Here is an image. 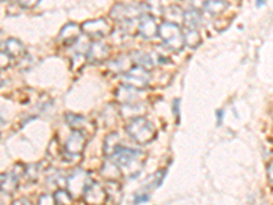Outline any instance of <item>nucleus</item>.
Listing matches in <instances>:
<instances>
[{"mask_svg":"<svg viewBox=\"0 0 273 205\" xmlns=\"http://www.w3.org/2000/svg\"><path fill=\"white\" fill-rule=\"evenodd\" d=\"M145 157L146 155L143 152L122 147L111 159L121 167L122 173L126 171L127 175H137L142 168Z\"/></svg>","mask_w":273,"mask_h":205,"instance_id":"1","label":"nucleus"},{"mask_svg":"<svg viewBox=\"0 0 273 205\" xmlns=\"http://www.w3.org/2000/svg\"><path fill=\"white\" fill-rule=\"evenodd\" d=\"M125 130L131 140H134L135 143L141 145L152 143L153 140L156 139V127L153 126L152 122H149L143 116L131 119L126 125Z\"/></svg>","mask_w":273,"mask_h":205,"instance_id":"2","label":"nucleus"},{"mask_svg":"<svg viewBox=\"0 0 273 205\" xmlns=\"http://www.w3.org/2000/svg\"><path fill=\"white\" fill-rule=\"evenodd\" d=\"M157 36L162 39L163 44L166 45L167 49L174 51V52H179V51L183 49L184 36L179 25H175V23L164 21L159 26Z\"/></svg>","mask_w":273,"mask_h":205,"instance_id":"3","label":"nucleus"},{"mask_svg":"<svg viewBox=\"0 0 273 205\" xmlns=\"http://www.w3.org/2000/svg\"><path fill=\"white\" fill-rule=\"evenodd\" d=\"M148 14V9L146 5H115L111 9L112 19H115L116 22H126V21H135L139 19L142 15Z\"/></svg>","mask_w":273,"mask_h":205,"instance_id":"4","label":"nucleus"},{"mask_svg":"<svg viewBox=\"0 0 273 205\" xmlns=\"http://www.w3.org/2000/svg\"><path fill=\"white\" fill-rule=\"evenodd\" d=\"M92 179L84 169H75L67 179V190L72 198H82L86 187L89 186Z\"/></svg>","mask_w":273,"mask_h":205,"instance_id":"5","label":"nucleus"},{"mask_svg":"<svg viewBox=\"0 0 273 205\" xmlns=\"http://www.w3.org/2000/svg\"><path fill=\"white\" fill-rule=\"evenodd\" d=\"M81 29L84 35L92 37L94 40H100L103 37H107L108 35H111L112 31V26L108 23L107 19L104 18L86 21L81 25Z\"/></svg>","mask_w":273,"mask_h":205,"instance_id":"6","label":"nucleus"},{"mask_svg":"<svg viewBox=\"0 0 273 205\" xmlns=\"http://www.w3.org/2000/svg\"><path fill=\"white\" fill-rule=\"evenodd\" d=\"M108 200L107 187L101 185L100 182H90V185L86 187L85 193L82 196V201L86 205H104Z\"/></svg>","mask_w":273,"mask_h":205,"instance_id":"7","label":"nucleus"},{"mask_svg":"<svg viewBox=\"0 0 273 205\" xmlns=\"http://www.w3.org/2000/svg\"><path fill=\"white\" fill-rule=\"evenodd\" d=\"M86 139L88 137L85 134H82L81 131H76V130H72L71 134L68 135L67 141L64 143V147H63L64 156H81L84 148H85Z\"/></svg>","mask_w":273,"mask_h":205,"instance_id":"8","label":"nucleus"},{"mask_svg":"<svg viewBox=\"0 0 273 205\" xmlns=\"http://www.w3.org/2000/svg\"><path fill=\"white\" fill-rule=\"evenodd\" d=\"M66 122H67V125L70 126L72 130L81 131L82 134H85L86 137H90V135L94 134V131H96L94 122L90 121L88 116L67 112V114H66Z\"/></svg>","mask_w":273,"mask_h":205,"instance_id":"9","label":"nucleus"},{"mask_svg":"<svg viewBox=\"0 0 273 205\" xmlns=\"http://www.w3.org/2000/svg\"><path fill=\"white\" fill-rule=\"evenodd\" d=\"M149 84V73L142 67H133L130 72L123 76V85L135 88V89H143Z\"/></svg>","mask_w":273,"mask_h":205,"instance_id":"10","label":"nucleus"},{"mask_svg":"<svg viewBox=\"0 0 273 205\" xmlns=\"http://www.w3.org/2000/svg\"><path fill=\"white\" fill-rule=\"evenodd\" d=\"M111 55V48L109 45L104 44L103 41L94 40L90 43L89 51H88V59L93 63H103L108 60Z\"/></svg>","mask_w":273,"mask_h":205,"instance_id":"11","label":"nucleus"},{"mask_svg":"<svg viewBox=\"0 0 273 205\" xmlns=\"http://www.w3.org/2000/svg\"><path fill=\"white\" fill-rule=\"evenodd\" d=\"M159 33V26H157L156 19L149 14H145L138 19V35L146 40H150L153 37L157 36Z\"/></svg>","mask_w":273,"mask_h":205,"instance_id":"12","label":"nucleus"},{"mask_svg":"<svg viewBox=\"0 0 273 205\" xmlns=\"http://www.w3.org/2000/svg\"><path fill=\"white\" fill-rule=\"evenodd\" d=\"M139 96H141V89H135V88L127 86V85H122L115 92V98L121 106L141 101Z\"/></svg>","mask_w":273,"mask_h":205,"instance_id":"13","label":"nucleus"},{"mask_svg":"<svg viewBox=\"0 0 273 205\" xmlns=\"http://www.w3.org/2000/svg\"><path fill=\"white\" fill-rule=\"evenodd\" d=\"M81 33L82 29L78 23L70 22L62 27V30L59 33V40L62 41L63 44H74L81 37Z\"/></svg>","mask_w":273,"mask_h":205,"instance_id":"14","label":"nucleus"},{"mask_svg":"<svg viewBox=\"0 0 273 205\" xmlns=\"http://www.w3.org/2000/svg\"><path fill=\"white\" fill-rule=\"evenodd\" d=\"M133 59L129 55H121V56H118L116 59H112L111 62L108 63V69L111 70L112 73H115V74H126V73H129L133 69Z\"/></svg>","mask_w":273,"mask_h":205,"instance_id":"15","label":"nucleus"},{"mask_svg":"<svg viewBox=\"0 0 273 205\" xmlns=\"http://www.w3.org/2000/svg\"><path fill=\"white\" fill-rule=\"evenodd\" d=\"M100 173L104 177L105 181H118V179L121 178L123 173H122L121 167L115 163V161L112 160V159H107V160L104 161L103 167L100 169Z\"/></svg>","mask_w":273,"mask_h":205,"instance_id":"16","label":"nucleus"},{"mask_svg":"<svg viewBox=\"0 0 273 205\" xmlns=\"http://www.w3.org/2000/svg\"><path fill=\"white\" fill-rule=\"evenodd\" d=\"M121 137L118 133H109L104 140V155L107 159H111L121 149Z\"/></svg>","mask_w":273,"mask_h":205,"instance_id":"17","label":"nucleus"},{"mask_svg":"<svg viewBox=\"0 0 273 205\" xmlns=\"http://www.w3.org/2000/svg\"><path fill=\"white\" fill-rule=\"evenodd\" d=\"M163 17L166 18L167 22L175 23V25H183L184 11L179 6H168L163 10Z\"/></svg>","mask_w":273,"mask_h":205,"instance_id":"18","label":"nucleus"},{"mask_svg":"<svg viewBox=\"0 0 273 205\" xmlns=\"http://www.w3.org/2000/svg\"><path fill=\"white\" fill-rule=\"evenodd\" d=\"M145 111H146V106H145V102L143 101L122 106V114H123L125 118H130V121L131 119H134V118L142 116Z\"/></svg>","mask_w":273,"mask_h":205,"instance_id":"19","label":"nucleus"},{"mask_svg":"<svg viewBox=\"0 0 273 205\" xmlns=\"http://www.w3.org/2000/svg\"><path fill=\"white\" fill-rule=\"evenodd\" d=\"M5 51L11 56V58H21V56H23V55L26 54L25 45H23L19 40H17V39H13V37L6 41Z\"/></svg>","mask_w":273,"mask_h":205,"instance_id":"20","label":"nucleus"},{"mask_svg":"<svg viewBox=\"0 0 273 205\" xmlns=\"http://www.w3.org/2000/svg\"><path fill=\"white\" fill-rule=\"evenodd\" d=\"M18 187V175L7 174L3 175V179L0 182V190L6 194H13Z\"/></svg>","mask_w":273,"mask_h":205,"instance_id":"21","label":"nucleus"},{"mask_svg":"<svg viewBox=\"0 0 273 205\" xmlns=\"http://www.w3.org/2000/svg\"><path fill=\"white\" fill-rule=\"evenodd\" d=\"M131 59L137 66L142 67L145 70H152L153 69V59L148 54L142 52V51H134Z\"/></svg>","mask_w":273,"mask_h":205,"instance_id":"22","label":"nucleus"},{"mask_svg":"<svg viewBox=\"0 0 273 205\" xmlns=\"http://www.w3.org/2000/svg\"><path fill=\"white\" fill-rule=\"evenodd\" d=\"M201 22V15H200V11L197 10H187L184 11L183 17V25L187 29H197V26Z\"/></svg>","mask_w":273,"mask_h":205,"instance_id":"23","label":"nucleus"},{"mask_svg":"<svg viewBox=\"0 0 273 205\" xmlns=\"http://www.w3.org/2000/svg\"><path fill=\"white\" fill-rule=\"evenodd\" d=\"M225 9H227V2H224V0H209L205 6V11L211 14L212 17L221 15Z\"/></svg>","mask_w":273,"mask_h":205,"instance_id":"24","label":"nucleus"},{"mask_svg":"<svg viewBox=\"0 0 273 205\" xmlns=\"http://www.w3.org/2000/svg\"><path fill=\"white\" fill-rule=\"evenodd\" d=\"M184 36V45H187L190 48H197L198 45L202 43L201 33L197 29H187L186 33H183Z\"/></svg>","mask_w":273,"mask_h":205,"instance_id":"25","label":"nucleus"},{"mask_svg":"<svg viewBox=\"0 0 273 205\" xmlns=\"http://www.w3.org/2000/svg\"><path fill=\"white\" fill-rule=\"evenodd\" d=\"M54 198L56 201V205H71L72 204V196L68 193V190L64 189H59L54 194Z\"/></svg>","mask_w":273,"mask_h":205,"instance_id":"26","label":"nucleus"},{"mask_svg":"<svg viewBox=\"0 0 273 205\" xmlns=\"http://www.w3.org/2000/svg\"><path fill=\"white\" fill-rule=\"evenodd\" d=\"M146 9H148V14L152 17H163V7L162 0H148L146 2Z\"/></svg>","mask_w":273,"mask_h":205,"instance_id":"27","label":"nucleus"},{"mask_svg":"<svg viewBox=\"0 0 273 205\" xmlns=\"http://www.w3.org/2000/svg\"><path fill=\"white\" fill-rule=\"evenodd\" d=\"M11 60H13V58H11L6 51L5 52L0 51V72H2V70H6V69H9L10 64H11Z\"/></svg>","mask_w":273,"mask_h":205,"instance_id":"28","label":"nucleus"},{"mask_svg":"<svg viewBox=\"0 0 273 205\" xmlns=\"http://www.w3.org/2000/svg\"><path fill=\"white\" fill-rule=\"evenodd\" d=\"M38 2L40 0H17V5L19 7H22V9H33V7H36L38 5Z\"/></svg>","mask_w":273,"mask_h":205,"instance_id":"29","label":"nucleus"},{"mask_svg":"<svg viewBox=\"0 0 273 205\" xmlns=\"http://www.w3.org/2000/svg\"><path fill=\"white\" fill-rule=\"evenodd\" d=\"M37 205H56V201H55L54 196H50V194H43V196L38 198V204Z\"/></svg>","mask_w":273,"mask_h":205,"instance_id":"30","label":"nucleus"},{"mask_svg":"<svg viewBox=\"0 0 273 205\" xmlns=\"http://www.w3.org/2000/svg\"><path fill=\"white\" fill-rule=\"evenodd\" d=\"M209 0H190V5H191L192 10H197V11H201V10H205V6Z\"/></svg>","mask_w":273,"mask_h":205,"instance_id":"31","label":"nucleus"},{"mask_svg":"<svg viewBox=\"0 0 273 205\" xmlns=\"http://www.w3.org/2000/svg\"><path fill=\"white\" fill-rule=\"evenodd\" d=\"M13 205H31V204L29 202V200H26V198H21V200L14 201Z\"/></svg>","mask_w":273,"mask_h":205,"instance_id":"32","label":"nucleus"},{"mask_svg":"<svg viewBox=\"0 0 273 205\" xmlns=\"http://www.w3.org/2000/svg\"><path fill=\"white\" fill-rule=\"evenodd\" d=\"M257 5L262 6V5H264V0H257Z\"/></svg>","mask_w":273,"mask_h":205,"instance_id":"33","label":"nucleus"},{"mask_svg":"<svg viewBox=\"0 0 273 205\" xmlns=\"http://www.w3.org/2000/svg\"><path fill=\"white\" fill-rule=\"evenodd\" d=\"M2 85H3V80L0 78V86H2Z\"/></svg>","mask_w":273,"mask_h":205,"instance_id":"34","label":"nucleus"},{"mask_svg":"<svg viewBox=\"0 0 273 205\" xmlns=\"http://www.w3.org/2000/svg\"><path fill=\"white\" fill-rule=\"evenodd\" d=\"M0 2H7V0H0Z\"/></svg>","mask_w":273,"mask_h":205,"instance_id":"35","label":"nucleus"}]
</instances>
